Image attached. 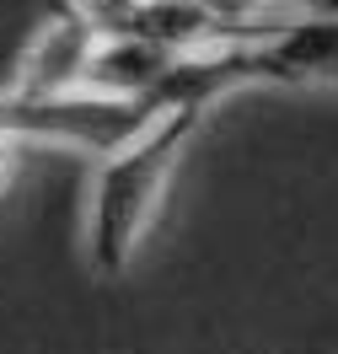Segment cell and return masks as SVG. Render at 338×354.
<instances>
[{
  "instance_id": "6da1fadb",
  "label": "cell",
  "mask_w": 338,
  "mask_h": 354,
  "mask_svg": "<svg viewBox=\"0 0 338 354\" xmlns=\"http://www.w3.org/2000/svg\"><path fill=\"white\" fill-rule=\"evenodd\" d=\"M209 108L199 102H182V108H167L145 134H135L124 151L102 156L97 167V183H91V209H86V258L91 274L102 279H118L129 258H135L145 225L161 204V188L178 167L182 145L194 140L199 118Z\"/></svg>"
},
{
  "instance_id": "7a4b0ae2",
  "label": "cell",
  "mask_w": 338,
  "mask_h": 354,
  "mask_svg": "<svg viewBox=\"0 0 338 354\" xmlns=\"http://www.w3.org/2000/svg\"><path fill=\"white\" fill-rule=\"evenodd\" d=\"M102 38H108V32L97 27V17H91L81 0H59L54 17L38 27V38L27 44L22 65H17V91H32V97L81 91Z\"/></svg>"
},
{
  "instance_id": "3957f363",
  "label": "cell",
  "mask_w": 338,
  "mask_h": 354,
  "mask_svg": "<svg viewBox=\"0 0 338 354\" xmlns=\"http://www.w3.org/2000/svg\"><path fill=\"white\" fill-rule=\"evenodd\" d=\"M274 59L279 86H312V81H338V17H279L263 38Z\"/></svg>"
},
{
  "instance_id": "277c9868",
  "label": "cell",
  "mask_w": 338,
  "mask_h": 354,
  "mask_svg": "<svg viewBox=\"0 0 338 354\" xmlns=\"http://www.w3.org/2000/svg\"><path fill=\"white\" fill-rule=\"evenodd\" d=\"M178 48L151 44V38H135V32H113L102 38L97 59H91L86 91H108V97H156L161 81L178 70Z\"/></svg>"
},
{
  "instance_id": "5b68a950",
  "label": "cell",
  "mask_w": 338,
  "mask_h": 354,
  "mask_svg": "<svg viewBox=\"0 0 338 354\" xmlns=\"http://www.w3.org/2000/svg\"><path fill=\"white\" fill-rule=\"evenodd\" d=\"M11 167H17V156H11V134H0V188L11 183Z\"/></svg>"
}]
</instances>
